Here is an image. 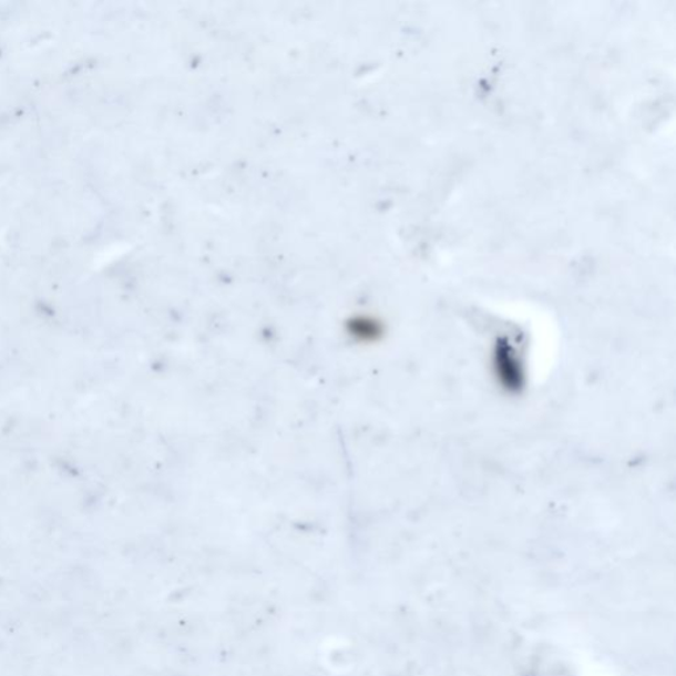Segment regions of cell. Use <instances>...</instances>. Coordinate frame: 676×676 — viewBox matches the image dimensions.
Wrapping results in <instances>:
<instances>
[{"label":"cell","mask_w":676,"mask_h":676,"mask_svg":"<svg viewBox=\"0 0 676 676\" xmlns=\"http://www.w3.org/2000/svg\"><path fill=\"white\" fill-rule=\"evenodd\" d=\"M492 370L496 383L510 395H520L526 388V363L509 337L496 338L492 349Z\"/></svg>","instance_id":"cell-1"}]
</instances>
